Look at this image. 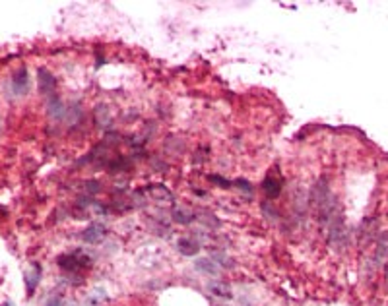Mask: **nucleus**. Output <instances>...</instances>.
I'll use <instances>...</instances> for the list:
<instances>
[{
  "instance_id": "9d476101",
  "label": "nucleus",
  "mask_w": 388,
  "mask_h": 306,
  "mask_svg": "<svg viewBox=\"0 0 388 306\" xmlns=\"http://www.w3.org/2000/svg\"><path fill=\"white\" fill-rule=\"evenodd\" d=\"M173 217H175V221L177 223H190L192 219H194V213L192 212H188V210H175L173 212Z\"/></svg>"
},
{
  "instance_id": "dca6fc26",
  "label": "nucleus",
  "mask_w": 388,
  "mask_h": 306,
  "mask_svg": "<svg viewBox=\"0 0 388 306\" xmlns=\"http://www.w3.org/2000/svg\"><path fill=\"white\" fill-rule=\"evenodd\" d=\"M2 306H10V304H8V302H4V304H2Z\"/></svg>"
},
{
  "instance_id": "7ed1b4c3",
  "label": "nucleus",
  "mask_w": 388,
  "mask_h": 306,
  "mask_svg": "<svg viewBox=\"0 0 388 306\" xmlns=\"http://www.w3.org/2000/svg\"><path fill=\"white\" fill-rule=\"evenodd\" d=\"M37 78H39V89H41L43 93H51V91L57 87V80H55V76H53L51 72L39 70Z\"/></svg>"
},
{
  "instance_id": "f257e3e1",
  "label": "nucleus",
  "mask_w": 388,
  "mask_h": 306,
  "mask_svg": "<svg viewBox=\"0 0 388 306\" xmlns=\"http://www.w3.org/2000/svg\"><path fill=\"white\" fill-rule=\"evenodd\" d=\"M59 266L66 271H78V270H82V268H85V266H90V258L76 252V254H68V256H60Z\"/></svg>"
},
{
  "instance_id": "f03ea898",
  "label": "nucleus",
  "mask_w": 388,
  "mask_h": 306,
  "mask_svg": "<svg viewBox=\"0 0 388 306\" xmlns=\"http://www.w3.org/2000/svg\"><path fill=\"white\" fill-rule=\"evenodd\" d=\"M27 83H29V78H27V70L25 68H20L16 70V74L12 76V91L16 95H24L27 91Z\"/></svg>"
},
{
  "instance_id": "1a4fd4ad",
  "label": "nucleus",
  "mask_w": 388,
  "mask_h": 306,
  "mask_svg": "<svg viewBox=\"0 0 388 306\" xmlns=\"http://www.w3.org/2000/svg\"><path fill=\"white\" fill-rule=\"evenodd\" d=\"M47 111H49V117L53 118V120H60V118H64V105H62V101L60 99H51L49 101V107H47Z\"/></svg>"
},
{
  "instance_id": "2eb2a0df",
  "label": "nucleus",
  "mask_w": 388,
  "mask_h": 306,
  "mask_svg": "<svg viewBox=\"0 0 388 306\" xmlns=\"http://www.w3.org/2000/svg\"><path fill=\"white\" fill-rule=\"evenodd\" d=\"M237 184H239L241 188H245L247 192H252V188H250V184H248L247 180H243V178H239V180H237Z\"/></svg>"
},
{
  "instance_id": "f3484780",
  "label": "nucleus",
  "mask_w": 388,
  "mask_h": 306,
  "mask_svg": "<svg viewBox=\"0 0 388 306\" xmlns=\"http://www.w3.org/2000/svg\"><path fill=\"white\" fill-rule=\"evenodd\" d=\"M386 283H388V270H386Z\"/></svg>"
},
{
  "instance_id": "6e6552de",
  "label": "nucleus",
  "mask_w": 388,
  "mask_h": 306,
  "mask_svg": "<svg viewBox=\"0 0 388 306\" xmlns=\"http://www.w3.org/2000/svg\"><path fill=\"white\" fill-rule=\"evenodd\" d=\"M179 250L185 256H196V252L200 250V244L196 240H190V238H181L179 240Z\"/></svg>"
},
{
  "instance_id": "ddd939ff",
  "label": "nucleus",
  "mask_w": 388,
  "mask_h": 306,
  "mask_svg": "<svg viewBox=\"0 0 388 306\" xmlns=\"http://www.w3.org/2000/svg\"><path fill=\"white\" fill-rule=\"evenodd\" d=\"M45 306H62V296L60 294H55V296H51Z\"/></svg>"
},
{
  "instance_id": "4468645a",
  "label": "nucleus",
  "mask_w": 388,
  "mask_h": 306,
  "mask_svg": "<svg viewBox=\"0 0 388 306\" xmlns=\"http://www.w3.org/2000/svg\"><path fill=\"white\" fill-rule=\"evenodd\" d=\"M210 180H213L215 184H220V186H224V188H227V186H229V182H225L224 178L215 177V175H213V177H210Z\"/></svg>"
},
{
  "instance_id": "f8f14e48",
  "label": "nucleus",
  "mask_w": 388,
  "mask_h": 306,
  "mask_svg": "<svg viewBox=\"0 0 388 306\" xmlns=\"http://www.w3.org/2000/svg\"><path fill=\"white\" fill-rule=\"evenodd\" d=\"M210 289H212V293L220 294V296H229V294H231L229 293V289H227L225 285H212Z\"/></svg>"
},
{
  "instance_id": "0eeeda50",
  "label": "nucleus",
  "mask_w": 388,
  "mask_h": 306,
  "mask_svg": "<svg viewBox=\"0 0 388 306\" xmlns=\"http://www.w3.org/2000/svg\"><path fill=\"white\" fill-rule=\"evenodd\" d=\"M196 270L202 271V273H208V275H218V271H220V268H218V264L213 262L212 258H200V260H196Z\"/></svg>"
},
{
  "instance_id": "9b49d317",
  "label": "nucleus",
  "mask_w": 388,
  "mask_h": 306,
  "mask_svg": "<svg viewBox=\"0 0 388 306\" xmlns=\"http://www.w3.org/2000/svg\"><path fill=\"white\" fill-rule=\"evenodd\" d=\"M155 198H159V200H171V192L165 188V186H152L150 188Z\"/></svg>"
},
{
  "instance_id": "20e7f679",
  "label": "nucleus",
  "mask_w": 388,
  "mask_h": 306,
  "mask_svg": "<svg viewBox=\"0 0 388 306\" xmlns=\"http://www.w3.org/2000/svg\"><path fill=\"white\" fill-rule=\"evenodd\" d=\"M39 279H41V266H39V264H33L31 270L25 273V283H27V293L29 294L35 291Z\"/></svg>"
},
{
  "instance_id": "423d86ee",
  "label": "nucleus",
  "mask_w": 388,
  "mask_h": 306,
  "mask_svg": "<svg viewBox=\"0 0 388 306\" xmlns=\"http://www.w3.org/2000/svg\"><path fill=\"white\" fill-rule=\"evenodd\" d=\"M105 235V229L101 227V225H92V227H88L85 231H83L82 238L83 240H88V242H99L101 238Z\"/></svg>"
},
{
  "instance_id": "39448f33",
  "label": "nucleus",
  "mask_w": 388,
  "mask_h": 306,
  "mask_svg": "<svg viewBox=\"0 0 388 306\" xmlns=\"http://www.w3.org/2000/svg\"><path fill=\"white\" fill-rule=\"evenodd\" d=\"M262 188H264V192H266L268 198H278L280 192H282V180H278V178H274V177H268L266 180H264Z\"/></svg>"
}]
</instances>
